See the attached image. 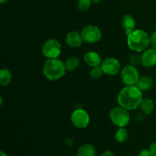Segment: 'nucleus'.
I'll use <instances>...</instances> for the list:
<instances>
[{
  "instance_id": "f257e3e1",
  "label": "nucleus",
  "mask_w": 156,
  "mask_h": 156,
  "mask_svg": "<svg viewBox=\"0 0 156 156\" xmlns=\"http://www.w3.org/2000/svg\"><path fill=\"white\" fill-rule=\"evenodd\" d=\"M143 98V91L136 85H126L119 92L117 102L120 106L129 111L140 108Z\"/></svg>"
},
{
  "instance_id": "f03ea898",
  "label": "nucleus",
  "mask_w": 156,
  "mask_h": 156,
  "mask_svg": "<svg viewBox=\"0 0 156 156\" xmlns=\"http://www.w3.org/2000/svg\"><path fill=\"white\" fill-rule=\"evenodd\" d=\"M127 45L135 53H143L150 45V36L142 29H136L127 36Z\"/></svg>"
},
{
  "instance_id": "7ed1b4c3",
  "label": "nucleus",
  "mask_w": 156,
  "mask_h": 156,
  "mask_svg": "<svg viewBox=\"0 0 156 156\" xmlns=\"http://www.w3.org/2000/svg\"><path fill=\"white\" fill-rule=\"evenodd\" d=\"M66 71L65 62L58 58L47 59L43 67L44 76L50 81H57L62 79Z\"/></svg>"
},
{
  "instance_id": "20e7f679",
  "label": "nucleus",
  "mask_w": 156,
  "mask_h": 156,
  "mask_svg": "<svg viewBox=\"0 0 156 156\" xmlns=\"http://www.w3.org/2000/svg\"><path fill=\"white\" fill-rule=\"evenodd\" d=\"M110 118L111 122L117 127H125L127 126L130 120V115L129 111L122 108L119 105L118 107L113 108L110 111Z\"/></svg>"
},
{
  "instance_id": "39448f33",
  "label": "nucleus",
  "mask_w": 156,
  "mask_h": 156,
  "mask_svg": "<svg viewBox=\"0 0 156 156\" xmlns=\"http://www.w3.org/2000/svg\"><path fill=\"white\" fill-rule=\"evenodd\" d=\"M62 53V45L56 39H49L42 46V53L47 59H56Z\"/></svg>"
},
{
  "instance_id": "423d86ee",
  "label": "nucleus",
  "mask_w": 156,
  "mask_h": 156,
  "mask_svg": "<svg viewBox=\"0 0 156 156\" xmlns=\"http://www.w3.org/2000/svg\"><path fill=\"white\" fill-rule=\"evenodd\" d=\"M120 77L125 85H136L140 76L136 66L129 64L122 69L120 71Z\"/></svg>"
},
{
  "instance_id": "0eeeda50",
  "label": "nucleus",
  "mask_w": 156,
  "mask_h": 156,
  "mask_svg": "<svg viewBox=\"0 0 156 156\" xmlns=\"http://www.w3.org/2000/svg\"><path fill=\"white\" fill-rule=\"evenodd\" d=\"M82 39L85 43L94 44L101 39L102 33L101 29L95 25H87L81 31Z\"/></svg>"
},
{
  "instance_id": "6e6552de",
  "label": "nucleus",
  "mask_w": 156,
  "mask_h": 156,
  "mask_svg": "<svg viewBox=\"0 0 156 156\" xmlns=\"http://www.w3.org/2000/svg\"><path fill=\"white\" fill-rule=\"evenodd\" d=\"M70 119L72 123L79 129H85L90 123L89 114L82 108H78L75 110L72 113Z\"/></svg>"
},
{
  "instance_id": "1a4fd4ad",
  "label": "nucleus",
  "mask_w": 156,
  "mask_h": 156,
  "mask_svg": "<svg viewBox=\"0 0 156 156\" xmlns=\"http://www.w3.org/2000/svg\"><path fill=\"white\" fill-rule=\"evenodd\" d=\"M103 70L104 74L108 76H115L121 71V65L120 61L114 57H108L102 61L100 66Z\"/></svg>"
},
{
  "instance_id": "9d476101",
  "label": "nucleus",
  "mask_w": 156,
  "mask_h": 156,
  "mask_svg": "<svg viewBox=\"0 0 156 156\" xmlns=\"http://www.w3.org/2000/svg\"><path fill=\"white\" fill-rule=\"evenodd\" d=\"M142 65L146 68H152L156 66V49L148 48L141 54Z\"/></svg>"
},
{
  "instance_id": "9b49d317",
  "label": "nucleus",
  "mask_w": 156,
  "mask_h": 156,
  "mask_svg": "<svg viewBox=\"0 0 156 156\" xmlns=\"http://www.w3.org/2000/svg\"><path fill=\"white\" fill-rule=\"evenodd\" d=\"M66 43L71 48H78L80 47L83 42V39L81 35L77 31H70L66 36Z\"/></svg>"
},
{
  "instance_id": "f8f14e48",
  "label": "nucleus",
  "mask_w": 156,
  "mask_h": 156,
  "mask_svg": "<svg viewBox=\"0 0 156 156\" xmlns=\"http://www.w3.org/2000/svg\"><path fill=\"white\" fill-rule=\"evenodd\" d=\"M84 61L88 66L96 67L101 66L102 62V59L99 53L95 51H88L84 55Z\"/></svg>"
},
{
  "instance_id": "ddd939ff",
  "label": "nucleus",
  "mask_w": 156,
  "mask_h": 156,
  "mask_svg": "<svg viewBox=\"0 0 156 156\" xmlns=\"http://www.w3.org/2000/svg\"><path fill=\"white\" fill-rule=\"evenodd\" d=\"M122 27L124 29L125 34L126 36L132 33L134 30H136V19L133 15H125L122 18L121 21Z\"/></svg>"
},
{
  "instance_id": "4468645a",
  "label": "nucleus",
  "mask_w": 156,
  "mask_h": 156,
  "mask_svg": "<svg viewBox=\"0 0 156 156\" xmlns=\"http://www.w3.org/2000/svg\"><path fill=\"white\" fill-rule=\"evenodd\" d=\"M141 111L146 115H150L154 111L155 105L152 99L149 98H143L140 106Z\"/></svg>"
},
{
  "instance_id": "2eb2a0df",
  "label": "nucleus",
  "mask_w": 156,
  "mask_h": 156,
  "mask_svg": "<svg viewBox=\"0 0 156 156\" xmlns=\"http://www.w3.org/2000/svg\"><path fill=\"white\" fill-rule=\"evenodd\" d=\"M77 156H95L96 150L94 146L89 143L82 145L78 149Z\"/></svg>"
},
{
  "instance_id": "dca6fc26",
  "label": "nucleus",
  "mask_w": 156,
  "mask_h": 156,
  "mask_svg": "<svg viewBox=\"0 0 156 156\" xmlns=\"http://www.w3.org/2000/svg\"><path fill=\"white\" fill-rule=\"evenodd\" d=\"M137 87L141 90L142 91L149 90L153 85V79L149 76H143L140 78L138 82L136 83Z\"/></svg>"
},
{
  "instance_id": "f3484780",
  "label": "nucleus",
  "mask_w": 156,
  "mask_h": 156,
  "mask_svg": "<svg viewBox=\"0 0 156 156\" xmlns=\"http://www.w3.org/2000/svg\"><path fill=\"white\" fill-rule=\"evenodd\" d=\"M12 80L11 72L8 69H2L0 70V84L2 87L8 86Z\"/></svg>"
},
{
  "instance_id": "a211bd4d",
  "label": "nucleus",
  "mask_w": 156,
  "mask_h": 156,
  "mask_svg": "<svg viewBox=\"0 0 156 156\" xmlns=\"http://www.w3.org/2000/svg\"><path fill=\"white\" fill-rule=\"evenodd\" d=\"M80 66V60L77 56H70L66 60L65 66L67 71H75Z\"/></svg>"
},
{
  "instance_id": "6ab92c4d",
  "label": "nucleus",
  "mask_w": 156,
  "mask_h": 156,
  "mask_svg": "<svg viewBox=\"0 0 156 156\" xmlns=\"http://www.w3.org/2000/svg\"><path fill=\"white\" fill-rule=\"evenodd\" d=\"M129 136L128 131L125 129V127H119V129L116 131L115 140L118 143H123L126 142Z\"/></svg>"
},
{
  "instance_id": "aec40b11",
  "label": "nucleus",
  "mask_w": 156,
  "mask_h": 156,
  "mask_svg": "<svg viewBox=\"0 0 156 156\" xmlns=\"http://www.w3.org/2000/svg\"><path fill=\"white\" fill-rule=\"evenodd\" d=\"M103 74V70H102L101 67L100 66H99L93 67V68H91V71H90V76L94 79H100Z\"/></svg>"
},
{
  "instance_id": "412c9836",
  "label": "nucleus",
  "mask_w": 156,
  "mask_h": 156,
  "mask_svg": "<svg viewBox=\"0 0 156 156\" xmlns=\"http://www.w3.org/2000/svg\"><path fill=\"white\" fill-rule=\"evenodd\" d=\"M91 0H79L77 2L78 9L81 11H87L91 5Z\"/></svg>"
},
{
  "instance_id": "4be33fe9",
  "label": "nucleus",
  "mask_w": 156,
  "mask_h": 156,
  "mask_svg": "<svg viewBox=\"0 0 156 156\" xmlns=\"http://www.w3.org/2000/svg\"><path fill=\"white\" fill-rule=\"evenodd\" d=\"M139 53H133L131 55L129 58V62L131 65L133 66H138L139 64L142 63V59H141V55L138 54Z\"/></svg>"
},
{
  "instance_id": "5701e85b",
  "label": "nucleus",
  "mask_w": 156,
  "mask_h": 156,
  "mask_svg": "<svg viewBox=\"0 0 156 156\" xmlns=\"http://www.w3.org/2000/svg\"><path fill=\"white\" fill-rule=\"evenodd\" d=\"M138 156H156V155L150 150V149H143V150L139 153Z\"/></svg>"
},
{
  "instance_id": "b1692460",
  "label": "nucleus",
  "mask_w": 156,
  "mask_h": 156,
  "mask_svg": "<svg viewBox=\"0 0 156 156\" xmlns=\"http://www.w3.org/2000/svg\"><path fill=\"white\" fill-rule=\"evenodd\" d=\"M150 45L156 49V30L150 35Z\"/></svg>"
},
{
  "instance_id": "393cba45",
  "label": "nucleus",
  "mask_w": 156,
  "mask_h": 156,
  "mask_svg": "<svg viewBox=\"0 0 156 156\" xmlns=\"http://www.w3.org/2000/svg\"><path fill=\"white\" fill-rule=\"evenodd\" d=\"M145 116H146V114H143V113L141 111V112H140V113L137 114V115H136V120L138 122H142L143 120H144Z\"/></svg>"
},
{
  "instance_id": "a878e982",
  "label": "nucleus",
  "mask_w": 156,
  "mask_h": 156,
  "mask_svg": "<svg viewBox=\"0 0 156 156\" xmlns=\"http://www.w3.org/2000/svg\"><path fill=\"white\" fill-rule=\"evenodd\" d=\"M149 149L156 155V142H153L149 146Z\"/></svg>"
},
{
  "instance_id": "bb28decb",
  "label": "nucleus",
  "mask_w": 156,
  "mask_h": 156,
  "mask_svg": "<svg viewBox=\"0 0 156 156\" xmlns=\"http://www.w3.org/2000/svg\"><path fill=\"white\" fill-rule=\"evenodd\" d=\"M101 156H114V155L112 152L107 150V151H105V152H104Z\"/></svg>"
},
{
  "instance_id": "cd10ccee",
  "label": "nucleus",
  "mask_w": 156,
  "mask_h": 156,
  "mask_svg": "<svg viewBox=\"0 0 156 156\" xmlns=\"http://www.w3.org/2000/svg\"><path fill=\"white\" fill-rule=\"evenodd\" d=\"M9 1V0H0V3L2 5H4V4H5V3H7Z\"/></svg>"
},
{
  "instance_id": "c85d7f7f",
  "label": "nucleus",
  "mask_w": 156,
  "mask_h": 156,
  "mask_svg": "<svg viewBox=\"0 0 156 156\" xmlns=\"http://www.w3.org/2000/svg\"><path fill=\"white\" fill-rule=\"evenodd\" d=\"M0 156H8V155L5 152H3V151H1V152H0Z\"/></svg>"
},
{
  "instance_id": "c756f323",
  "label": "nucleus",
  "mask_w": 156,
  "mask_h": 156,
  "mask_svg": "<svg viewBox=\"0 0 156 156\" xmlns=\"http://www.w3.org/2000/svg\"><path fill=\"white\" fill-rule=\"evenodd\" d=\"M91 2H92L93 3H94V4H98L101 2V0H91Z\"/></svg>"
},
{
  "instance_id": "7c9ffc66",
  "label": "nucleus",
  "mask_w": 156,
  "mask_h": 156,
  "mask_svg": "<svg viewBox=\"0 0 156 156\" xmlns=\"http://www.w3.org/2000/svg\"><path fill=\"white\" fill-rule=\"evenodd\" d=\"M3 101H2V97H0V105H2Z\"/></svg>"
},
{
  "instance_id": "2f4dec72",
  "label": "nucleus",
  "mask_w": 156,
  "mask_h": 156,
  "mask_svg": "<svg viewBox=\"0 0 156 156\" xmlns=\"http://www.w3.org/2000/svg\"><path fill=\"white\" fill-rule=\"evenodd\" d=\"M155 27H156V23H155Z\"/></svg>"
},
{
  "instance_id": "473e14b6",
  "label": "nucleus",
  "mask_w": 156,
  "mask_h": 156,
  "mask_svg": "<svg viewBox=\"0 0 156 156\" xmlns=\"http://www.w3.org/2000/svg\"><path fill=\"white\" fill-rule=\"evenodd\" d=\"M76 156H77V155H76Z\"/></svg>"
}]
</instances>
